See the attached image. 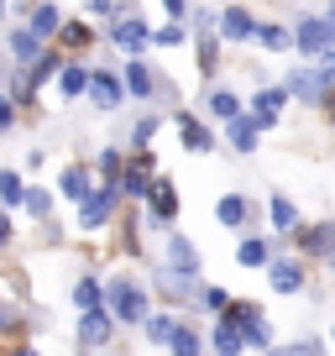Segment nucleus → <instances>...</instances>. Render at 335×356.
Masks as SVG:
<instances>
[{"label":"nucleus","instance_id":"f257e3e1","mask_svg":"<svg viewBox=\"0 0 335 356\" xmlns=\"http://www.w3.org/2000/svg\"><path fill=\"white\" fill-rule=\"evenodd\" d=\"M105 299H111V314H115V320H126V325H147V293L136 289L131 278H111Z\"/></svg>","mask_w":335,"mask_h":356},{"label":"nucleus","instance_id":"f03ea898","mask_svg":"<svg viewBox=\"0 0 335 356\" xmlns=\"http://www.w3.org/2000/svg\"><path fill=\"white\" fill-rule=\"evenodd\" d=\"M152 168H157V157L147 152V147H136L131 152V163H126V173H121V184H115V189H121V200H147V194H152Z\"/></svg>","mask_w":335,"mask_h":356},{"label":"nucleus","instance_id":"7ed1b4c3","mask_svg":"<svg viewBox=\"0 0 335 356\" xmlns=\"http://www.w3.org/2000/svg\"><path fill=\"white\" fill-rule=\"evenodd\" d=\"M115 204H121V189H115V184H100L90 200H79V231H100V225H111Z\"/></svg>","mask_w":335,"mask_h":356},{"label":"nucleus","instance_id":"20e7f679","mask_svg":"<svg viewBox=\"0 0 335 356\" xmlns=\"http://www.w3.org/2000/svg\"><path fill=\"white\" fill-rule=\"evenodd\" d=\"M173 126H179V136H183V147H189V152H215V131H210L194 111H173Z\"/></svg>","mask_w":335,"mask_h":356},{"label":"nucleus","instance_id":"39448f33","mask_svg":"<svg viewBox=\"0 0 335 356\" xmlns=\"http://www.w3.org/2000/svg\"><path fill=\"white\" fill-rule=\"evenodd\" d=\"M90 100L100 105V111H115V105L126 100V84L111 74V68H90Z\"/></svg>","mask_w":335,"mask_h":356},{"label":"nucleus","instance_id":"423d86ee","mask_svg":"<svg viewBox=\"0 0 335 356\" xmlns=\"http://www.w3.org/2000/svg\"><path fill=\"white\" fill-rule=\"evenodd\" d=\"M58 194H63V200H90L95 194V168H84V163H68L63 173H58Z\"/></svg>","mask_w":335,"mask_h":356},{"label":"nucleus","instance_id":"0eeeda50","mask_svg":"<svg viewBox=\"0 0 335 356\" xmlns=\"http://www.w3.org/2000/svg\"><path fill=\"white\" fill-rule=\"evenodd\" d=\"M26 32H32V37H42V42H53V37L63 32V11H58L53 0H37V6H32V16H26Z\"/></svg>","mask_w":335,"mask_h":356},{"label":"nucleus","instance_id":"6e6552de","mask_svg":"<svg viewBox=\"0 0 335 356\" xmlns=\"http://www.w3.org/2000/svg\"><path fill=\"white\" fill-rule=\"evenodd\" d=\"M111 42H115V47H126V53H142V47L152 42V26L136 22V16H121V22L111 26Z\"/></svg>","mask_w":335,"mask_h":356},{"label":"nucleus","instance_id":"1a4fd4ad","mask_svg":"<svg viewBox=\"0 0 335 356\" xmlns=\"http://www.w3.org/2000/svg\"><path fill=\"white\" fill-rule=\"evenodd\" d=\"M147 210H152L157 225H168L173 215H179V189H173V178H157L152 194H147Z\"/></svg>","mask_w":335,"mask_h":356},{"label":"nucleus","instance_id":"9d476101","mask_svg":"<svg viewBox=\"0 0 335 356\" xmlns=\"http://www.w3.org/2000/svg\"><path fill=\"white\" fill-rule=\"evenodd\" d=\"M220 37H231V42H252V37H257L252 11H246V6H225V11H220Z\"/></svg>","mask_w":335,"mask_h":356},{"label":"nucleus","instance_id":"9b49d317","mask_svg":"<svg viewBox=\"0 0 335 356\" xmlns=\"http://www.w3.org/2000/svg\"><path fill=\"white\" fill-rule=\"evenodd\" d=\"M293 47H299V53H325V47H330V22H320V16H304L299 32H293Z\"/></svg>","mask_w":335,"mask_h":356},{"label":"nucleus","instance_id":"f8f14e48","mask_svg":"<svg viewBox=\"0 0 335 356\" xmlns=\"http://www.w3.org/2000/svg\"><path fill=\"white\" fill-rule=\"evenodd\" d=\"M111 320H115V314L100 309V304L84 309V320H79V341H84V346H105V341H111Z\"/></svg>","mask_w":335,"mask_h":356},{"label":"nucleus","instance_id":"ddd939ff","mask_svg":"<svg viewBox=\"0 0 335 356\" xmlns=\"http://www.w3.org/2000/svg\"><path fill=\"white\" fill-rule=\"evenodd\" d=\"M126 95H136V100H152V95H157V74L142 63V58L126 63Z\"/></svg>","mask_w":335,"mask_h":356},{"label":"nucleus","instance_id":"4468645a","mask_svg":"<svg viewBox=\"0 0 335 356\" xmlns=\"http://www.w3.org/2000/svg\"><path fill=\"white\" fill-rule=\"evenodd\" d=\"M58 95H63V100L90 95V68H84V63H68V58H63V68H58Z\"/></svg>","mask_w":335,"mask_h":356},{"label":"nucleus","instance_id":"2eb2a0df","mask_svg":"<svg viewBox=\"0 0 335 356\" xmlns=\"http://www.w3.org/2000/svg\"><path fill=\"white\" fill-rule=\"evenodd\" d=\"M325 79H320V68H299V74L288 79V95H299V100H325Z\"/></svg>","mask_w":335,"mask_h":356},{"label":"nucleus","instance_id":"dca6fc26","mask_svg":"<svg viewBox=\"0 0 335 356\" xmlns=\"http://www.w3.org/2000/svg\"><path fill=\"white\" fill-rule=\"evenodd\" d=\"M11 53H16V63H37V58H42V37H32L26 32V22L22 26H11Z\"/></svg>","mask_w":335,"mask_h":356},{"label":"nucleus","instance_id":"f3484780","mask_svg":"<svg viewBox=\"0 0 335 356\" xmlns=\"http://www.w3.org/2000/svg\"><path fill=\"white\" fill-rule=\"evenodd\" d=\"M168 262H173V273H199V252L183 236H168Z\"/></svg>","mask_w":335,"mask_h":356},{"label":"nucleus","instance_id":"a211bd4d","mask_svg":"<svg viewBox=\"0 0 335 356\" xmlns=\"http://www.w3.org/2000/svg\"><path fill=\"white\" fill-rule=\"evenodd\" d=\"M58 42H63V53H84V47L95 42V26H90V22H63Z\"/></svg>","mask_w":335,"mask_h":356},{"label":"nucleus","instance_id":"6ab92c4d","mask_svg":"<svg viewBox=\"0 0 335 356\" xmlns=\"http://www.w3.org/2000/svg\"><path fill=\"white\" fill-rule=\"evenodd\" d=\"M283 100H288V89H262L257 95V126H278Z\"/></svg>","mask_w":335,"mask_h":356},{"label":"nucleus","instance_id":"aec40b11","mask_svg":"<svg viewBox=\"0 0 335 356\" xmlns=\"http://www.w3.org/2000/svg\"><path fill=\"white\" fill-rule=\"evenodd\" d=\"M272 289L278 293H299L304 289V267L299 262H272Z\"/></svg>","mask_w":335,"mask_h":356},{"label":"nucleus","instance_id":"412c9836","mask_svg":"<svg viewBox=\"0 0 335 356\" xmlns=\"http://www.w3.org/2000/svg\"><path fill=\"white\" fill-rule=\"evenodd\" d=\"M241 346H246V335H241V325H236V320L215 325V351H220V356H236Z\"/></svg>","mask_w":335,"mask_h":356},{"label":"nucleus","instance_id":"4be33fe9","mask_svg":"<svg viewBox=\"0 0 335 356\" xmlns=\"http://www.w3.org/2000/svg\"><path fill=\"white\" fill-rule=\"evenodd\" d=\"M257 131H262L257 121L236 115V121H231V147H236V152H257Z\"/></svg>","mask_w":335,"mask_h":356},{"label":"nucleus","instance_id":"5701e85b","mask_svg":"<svg viewBox=\"0 0 335 356\" xmlns=\"http://www.w3.org/2000/svg\"><path fill=\"white\" fill-rule=\"evenodd\" d=\"M95 173H100L105 184H121V173H126V157H121V147H105V152L95 157Z\"/></svg>","mask_w":335,"mask_h":356},{"label":"nucleus","instance_id":"b1692460","mask_svg":"<svg viewBox=\"0 0 335 356\" xmlns=\"http://www.w3.org/2000/svg\"><path fill=\"white\" fill-rule=\"evenodd\" d=\"M257 42L268 53H283V47H293V32H283L278 22H257Z\"/></svg>","mask_w":335,"mask_h":356},{"label":"nucleus","instance_id":"393cba45","mask_svg":"<svg viewBox=\"0 0 335 356\" xmlns=\"http://www.w3.org/2000/svg\"><path fill=\"white\" fill-rule=\"evenodd\" d=\"M304 252H314V257H325V252H335V220H325V225H314L309 236H304Z\"/></svg>","mask_w":335,"mask_h":356},{"label":"nucleus","instance_id":"a878e982","mask_svg":"<svg viewBox=\"0 0 335 356\" xmlns=\"http://www.w3.org/2000/svg\"><path fill=\"white\" fill-rule=\"evenodd\" d=\"M22 194H26L22 173H16V168H0V204H22Z\"/></svg>","mask_w":335,"mask_h":356},{"label":"nucleus","instance_id":"bb28decb","mask_svg":"<svg viewBox=\"0 0 335 356\" xmlns=\"http://www.w3.org/2000/svg\"><path fill=\"white\" fill-rule=\"evenodd\" d=\"M215 215H220V225H246V200L241 194H225V200L215 204Z\"/></svg>","mask_w":335,"mask_h":356},{"label":"nucleus","instance_id":"cd10ccee","mask_svg":"<svg viewBox=\"0 0 335 356\" xmlns=\"http://www.w3.org/2000/svg\"><path fill=\"white\" fill-rule=\"evenodd\" d=\"M210 115H220V121H236V115H241V100H236L231 89H215V95H210Z\"/></svg>","mask_w":335,"mask_h":356},{"label":"nucleus","instance_id":"c85d7f7f","mask_svg":"<svg viewBox=\"0 0 335 356\" xmlns=\"http://www.w3.org/2000/svg\"><path fill=\"white\" fill-rule=\"evenodd\" d=\"M22 204H26V210L37 215V220H47V215H53V194H47V189H37V184H26Z\"/></svg>","mask_w":335,"mask_h":356},{"label":"nucleus","instance_id":"c756f323","mask_svg":"<svg viewBox=\"0 0 335 356\" xmlns=\"http://www.w3.org/2000/svg\"><path fill=\"white\" fill-rule=\"evenodd\" d=\"M173 330H179V320H173V314H147V335H152L157 346L173 341Z\"/></svg>","mask_w":335,"mask_h":356},{"label":"nucleus","instance_id":"7c9ffc66","mask_svg":"<svg viewBox=\"0 0 335 356\" xmlns=\"http://www.w3.org/2000/svg\"><path fill=\"white\" fill-rule=\"evenodd\" d=\"M236 262H241V267H262V262H268V241H257V236L241 241V246H236Z\"/></svg>","mask_w":335,"mask_h":356},{"label":"nucleus","instance_id":"2f4dec72","mask_svg":"<svg viewBox=\"0 0 335 356\" xmlns=\"http://www.w3.org/2000/svg\"><path fill=\"white\" fill-rule=\"evenodd\" d=\"M74 304L79 309H95V304H100V278H79L74 283Z\"/></svg>","mask_w":335,"mask_h":356},{"label":"nucleus","instance_id":"473e14b6","mask_svg":"<svg viewBox=\"0 0 335 356\" xmlns=\"http://www.w3.org/2000/svg\"><path fill=\"white\" fill-rule=\"evenodd\" d=\"M168 346H173V356H199V335H194L189 325H179V330H173V341H168Z\"/></svg>","mask_w":335,"mask_h":356},{"label":"nucleus","instance_id":"72a5a7b5","mask_svg":"<svg viewBox=\"0 0 335 356\" xmlns=\"http://www.w3.org/2000/svg\"><path fill=\"white\" fill-rule=\"evenodd\" d=\"M272 225H278V231H293V225H299V210H293V204L283 200V194L272 200Z\"/></svg>","mask_w":335,"mask_h":356},{"label":"nucleus","instance_id":"f704fd0d","mask_svg":"<svg viewBox=\"0 0 335 356\" xmlns=\"http://www.w3.org/2000/svg\"><path fill=\"white\" fill-rule=\"evenodd\" d=\"M183 37H189V32H183L179 22H168V26H157V32H152V42H157V47H179Z\"/></svg>","mask_w":335,"mask_h":356},{"label":"nucleus","instance_id":"c9c22d12","mask_svg":"<svg viewBox=\"0 0 335 356\" xmlns=\"http://www.w3.org/2000/svg\"><path fill=\"white\" fill-rule=\"evenodd\" d=\"M241 335H246L252 346H268V341H272V330H268V320H262V314H257V320H246V325H241Z\"/></svg>","mask_w":335,"mask_h":356},{"label":"nucleus","instance_id":"e433bc0d","mask_svg":"<svg viewBox=\"0 0 335 356\" xmlns=\"http://www.w3.org/2000/svg\"><path fill=\"white\" fill-rule=\"evenodd\" d=\"M272 356H325V346L320 341H293V346H278Z\"/></svg>","mask_w":335,"mask_h":356},{"label":"nucleus","instance_id":"4c0bfd02","mask_svg":"<svg viewBox=\"0 0 335 356\" xmlns=\"http://www.w3.org/2000/svg\"><path fill=\"white\" fill-rule=\"evenodd\" d=\"M157 126H163L157 115H142V121H136V131H131V142H136V147H147V142L157 136Z\"/></svg>","mask_w":335,"mask_h":356},{"label":"nucleus","instance_id":"58836bf2","mask_svg":"<svg viewBox=\"0 0 335 356\" xmlns=\"http://www.w3.org/2000/svg\"><path fill=\"white\" fill-rule=\"evenodd\" d=\"M16 115H22V105L0 95V136H6V131H11V126H16Z\"/></svg>","mask_w":335,"mask_h":356},{"label":"nucleus","instance_id":"ea45409f","mask_svg":"<svg viewBox=\"0 0 335 356\" xmlns=\"http://www.w3.org/2000/svg\"><path fill=\"white\" fill-rule=\"evenodd\" d=\"M90 16H121V6L115 0H90Z\"/></svg>","mask_w":335,"mask_h":356},{"label":"nucleus","instance_id":"a19ab883","mask_svg":"<svg viewBox=\"0 0 335 356\" xmlns=\"http://www.w3.org/2000/svg\"><path fill=\"white\" fill-rule=\"evenodd\" d=\"M199 299H204V304H210V309H225V304H231V299H225V289H204V293H199Z\"/></svg>","mask_w":335,"mask_h":356},{"label":"nucleus","instance_id":"79ce46f5","mask_svg":"<svg viewBox=\"0 0 335 356\" xmlns=\"http://www.w3.org/2000/svg\"><path fill=\"white\" fill-rule=\"evenodd\" d=\"M11 241V220H6V210H0V246Z\"/></svg>","mask_w":335,"mask_h":356},{"label":"nucleus","instance_id":"37998d69","mask_svg":"<svg viewBox=\"0 0 335 356\" xmlns=\"http://www.w3.org/2000/svg\"><path fill=\"white\" fill-rule=\"evenodd\" d=\"M168 6V16H183V6H189V0H163Z\"/></svg>","mask_w":335,"mask_h":356},{"label":"nucleus","instance_id":"c03bdc74","mask_svg":"<svg viewBox=\"0 0 335 356\" xmlns=\"http://www.w3.org/2000/svg\"><path fill=\"white\" fill-rule=\"evenodd\" d=\"M330 47H335V11H330Z\"/></svg>","mask_w":335,"mask_h":356},{"label":"nucleus","instance_id":"a18cd8bd","mask_svg":"<svg viewBox=\"0 0 335 356\" xmlns=\"http://www.w3.org/2000/svg\"><path fill=\"white\" fill-rule=\"evenodd\" d=\"M6 325H11V320H6V304H0V330H6Z\"/></svg>","mask_w":335,"mask_h":356},{"label":"nucleus","instance_id":"49530a36","mask_svg":"<svg viewBox=\"0 0 335 356\" xmlns=\"http://www.w3.org/2000/svg\"><path fill=\"white\" fill-rule=\"evenodd\" d=\"M0 22H6V0H0Z\"/></svg>","mask_w":335,"mask_h":356},{"label":"nucleus","instance_id":"de8ad7c7","mask_svg":"<svg viewBox=\"0 0 335 356\" xmlns=\"http://www.w3.org/2000/svg\"><path fill=\"white\" fill-rule=\"evenodd\" d=\"M16 356H37V351H16Z\"/></svg>","mask_w":335,"mask_h":356},{"label":"nucleus","instance_id":"09e8293b","mask_svg":"<svg viewBox=\"0 0 335 356\" xmlns=\"http://www.w3.org/2000/svg\"><path fill=\"white\" fill-rule=\"evenodd\" d=\"M330 11H335V0H330Z\"/></svg>","mask_w":335,"mask_h":356}]
</instances>
